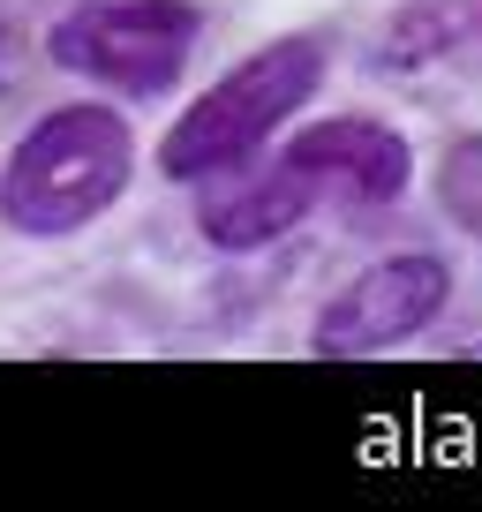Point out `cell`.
<instances>
[{"label":"cell","mask_w":482,"mask_h":512,"mask_svg":"<svg viewBox=\"0 0 482 512\" xmlns=\"http://www.w3.org/2000/svg\"><path fill=\"white\" fill-rule=\"evenodd\" d=\"M136 174V136L113 106H53L16 136L8 166H0V226H16L31 241L83 234L98 211L121 204Z\"/></svg>","instance_id":"1"},{"label":"cell","mask_w":482,"mask_h":512,"mask_svg":"<svg viewBox=\"0 0 482 512\" xmlns=\"http://www.w3.org/2000/svg\"><path fill=\"white\" fill-rule=\"evenodd\" d=\"M317 83H324V38H272V46H257L166 128L159 174L166 181H219L234 166H249L317 98Z\"/></svg>","instance_id":"2"},{"label":"cell","mask_w":482,"mask_h":512,"mask_svg":"<svg viewBox=\"0 0 482 512\" xmlns=\"http://www.w3.org/2000/svg\"><path fill=\"white\" fill-rule=\"evenodd\" d=\"M196 31L204 16L189 0H83L46 31V61L83 83H106V91L159 98L181 83Z\"/></svg>","instance_id":"3"},{"label":"cell","mask_w":482,"mask_h":512,"mask_svg":"<svg viewBox=\"0 0 482 512\" xmlns=\"http://www.w3.org/2000/svg\"><path fill=\"white\" fill-rule=\"evenodd\" d=\"M452 302V264L430 249H400L385 264H370L362 279L332 294L309 324V354L317 362H370V354L407 347L415 332H430Z\"/></svg>","instance_id":"4"},{"label":"cell","mask_w":482,"mask_h":512,"mask_svg":"<svg viewBox=\"0 0 482 512\" xmlns=\"http://www.w3.org/2000/svg\"><path fill=\"white\" fill-rule=\"evenodd\" d=\"M287 159L302 174L324 181V196H347V204H400L407 181H415V151H407L400 128L370 121V113H332V121H309L287 144Z\"/></svg>","instance_id":"5"},{"label":"cell","mask_w":482,"mask_h":512,"mask_svg":"<svg viewBox=\"0 0 482 512\" xmlns=\"http://www.w3.org/2000/svg\"><path fill=\"white\" fill-rule=\"evenodd\" d=\"M219 181H226V174H219ZM317 204H324V181L302 174V166L279 151L272 166H257V159L234 166V181L204 196L196 226H204L211 249H226V256H257V249H272V241H287Z\"/></svg>","instance_id":"6"},{"label":"cell","mask_w":482,"mask_h":512,"mask_svg":"<svg viewBox=\"0 0 482 512\" xmlns=\"http://www.w3.org/2000/svg\"><path fill=\"white\" fill-rule=\"evenodd\" d=\"M467 38H482V0H415L377 31L370 68L385 76H415V68H437L445 53H460Z\"/></svg>","instance_id":"7"},{"label":"cell","mask_w":482,"mask_h":512,"mask_svg":"<svg viewBox=\"0 0 482 512\" xmlns=\"http://www.w3.org/2000/svg\"><path fill=\"white\" fill-rule=\"evenodd\" d=\"M437 204L460 234L482 241V136H460V144L437 159Z\"/></svg>","instance_id":"8"},{"label":"cell","mask_w":482,"mask_h":512,"mask_svg":"<svg viewBox=\"0 0 482 512\" xmlns=\"http://www.w3.org/2000/svg\"><path fill=\"white\" fill-rule=\"evenodd\" d=\"M0 53H8V31H0Z\"/></svg>","instance_id":"9"},{"label":"cell","mask_w":482,"mask_h":512,"mask_svg":"<svg viewBox=\"0 0 482 512\" xmlns=\"http://www.w3.org/2000/svg\"><path fill=\"white\" fill-rule=\"evenodd\" d=\"M475 354H482V347H475Z\"/></svg>","instance_id":"10"}]
</instances>
